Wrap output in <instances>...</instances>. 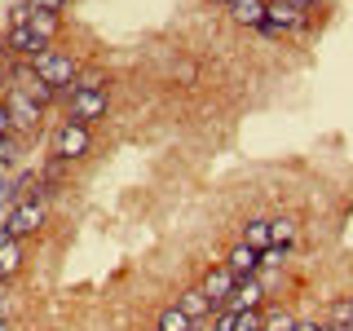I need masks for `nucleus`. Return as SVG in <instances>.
Returning a JSON list of instances; mask_svg holds the SVG:
<instances>
[{
  "label": "nucleus",
  "instance_id": "1",
  "mask_svg": "<svg viewBox=\"0 0 353 331\" xmlns=\"http://www.w3.org/2000/svg\"><path fill=\"white\" fill-rule=\"evenodd\" d=\"M31 66H36V75H40L44 84H53L62 97L71 93L75 75H80V66H75V58H71V53H58V49H44V53H40V58L31 62Z\"/></svg>",
  "mask_w": 353,
  "mask_h": 331
},
{
  "label": "nucleus",
  "instance_id": "2",
  "mask_svg": "<svg viewBox=\"0 0 353 331\" xmlns=\"http://www.w3.org/2000/svg\"><path fill=\"white\" fill-rule=\"evenodd\" d=\"M287 31H309V14L296 0H274L270 9H265V22H261V36H270V40H279L287 36Z\"/></svg>",
  "mask_w": 353,
  "mask_h": 331
},
{
  "label": "nucleus",
  "instance_id": "3",
  "mask_svg": "<svg viewBox=\"0 0 353 331\" xmlns=\"http://www.w3.org/2000/svg\"><path fill=\"white\" fill-rule=\"evenodd\" d=\"M106 106H110V97H106V88H88V93H66V119L71 124H93V119H102L106 115Z\"/></svg>",
  "mask_w": 353,
  "mask_h": 331
},
{
  "label": "nucleus",
  "instance_id": "4",
  "mask_svg": "<svg viewBox=\"0 0 353 331\" xmlns=\"http://www.w3.org/2000/svg\"><path fill=\"white\" fill-rule=\"evenodd\" d=\"M40 225H44V203L40 199H22V203H14V212H9L0 234L5 239H27V234H36Z\"/></svg>",
  "mask_w": 353,
  "mask_h": 331
},
{
  "label": "nucleus",
  "instance_id": "5",
  "mask_svg": "<svg viewBox=\"0 0 353 331\" xmlns=\"http://www.w3.org/2000/svg\"><path fill=\"white\" fill-rule=\"evenodd\" d=\"M5 106H9V119H14V132L40 128V115H44V106L36 102V97H27L22 88H9V93H5Z\"/></svg>",
  "mask_w": 353,
  "mask_h": 331
},
{
  "label": "nucleus",
  "instance_id": "6",
  "mask_svg": "<svg viewBox=\"0 0 353 331\" xmlns=\"http://www.w3.org/2000/svg\"><path fill=\"white\" fill-rule=\"evenodd\" d=\"M53 154H58L62 163H71V159H80V154H88V128L66 119V124L58 128V137H53Z\"/></svg>",
  "mask_w": 353,
  "mask_h": 331
},
{
  "label": "nucleus",
  "instance_id": "7",
  "mask_svg": "<svg viewBox=\"0 0 353 331\" xmlns=\"http://www.w3.org/2000/svg\"><path fill=\"white\" fill-rule=\"evenodd\" d=\"M44 49H49V44H44L36 31L27 27V22H22V27H9V36H5V53H14V58H31V62H36Z\"/></svg>",
  "mask_w": 353,
  "mask_h": 331
},
{
  "label": "nucleus",
  "instance_id": "8",
  "mask_svg": "<svg viewBox=\"0 0 353 331\" xmlns=\"http://www.w3.org/2000/svg\"><path fill=\"white\" fill-rule=\"evenodd\" d=\"M234 283H239V279H234V274L225 270V265H221V270H208V279L199 283V287L208 292V301H212L216 309H225V301L234 296Z\"/></svg>",
  "mask_w": 353,
  "mask_h": 331
},
{
  "label": "nucleus",
  "instance_id": "9",
  "mask_svg": "<svg viewBox=\"0 0 353 331\" xmlns=\"http://www.w3.org/2000/svg\"><path fill=\"white\" fill-rule=\"evenodd\" d=\"M176 309H181V314L190 318V323H203V318L212 314L216 305L208 301V292H203V287H190V292H181V296H176Z\"/></svg>",
  "mask_w": 353,
  "mask_h": 331
},
{
  "label": "nucleus",
  "instance_id": "10",
  "mask_svg": "<svg viewBox=\"0 0 353 331\" xmlns=\"http://www.w3.org/2000/svg\"><path fill=\"white\" fill-rule=\"evenodd\" d=\"M261 279H239L234 283V296L225 301V309H234V314H248V309H256L261 305Z\"/></svg>",
  "mask_w": 353,
  "mask_h": 331
},
{
  "label": "nucleus",
  "instance_id": "11",
  "mask_svg": "<svg viewBox=\"0 0 353 331\" xmlns=\"http://www.w3.org/2000/svg\"><path fill=\"white\" fill-rule=\"evenodd\" d=\"M225 270L234 274V279H256V270H261V252H252L248 243H239L234 252H230V261H225Z\"/></svg>",
  "mask_w": 353,
  "mask_h": 331
},
{
  "label": "nucleus",
  "instance_id": "12",
  "mask_svg": "<svg viewBox=\"0 0 353 331\" xmlns=\"http://www.w3.org/2000/svg\"><path fill=\"white\" fill-rule=\"evenodd\" d=\"M265 0H234V5H230V18L239 22V27H256L261 31V22H265Z\"/></svg>",
  "mask_w": 353,
  "mask_h": 331
},
{
  "label": "nucleus",
  "instance_id": "13",
  "mask_svg": "<svg viewBox=\"0 0 353 331\" xmlns=\"http://www.w3.org/2000/svg\"><path fill=\"white\" fill-rule=\"evenodd\" d=\"M22 265V239H5L0 234V279H14Z\"/></svg>",
  "mask_w": 353,
  "mask_h": 331
},
{
  "label": "nucleus",
  "instance_id": "14",
  "mask_svg": "<svg viewBox=\"0 0 353 331\" xmlns=\"http://www.w3.org/2000/svg\"><path fill=\"white\" fill-rule=\"evenodd\" d=\"M243 243H248L252 252L274 248V243H270V221H248V225H243Z\"/></svg>",
  "mask_w": 353,
  "mask_h": 331
},
{
  "label": "nucleus",
  "instance_id": "15",
  "mask_svg": "<svg viewBox=\"0 0 353 331\" xmlns=\"http://www.w3.org/2000/svg\"><path fill=\"white\" fill-rule=\"evenodd\" d=\"M270 243L287 252V248L296 243V221H292V217H279V221H270Z\"/></svg>",
  "mask_w": 353,
  "mask_h": 331
},
{
  "label": "nucleus",
  "instance_id": "16",
  "mask_svg": "<svg viewBox=\"0 0 353 331\" xmlns=\"http://www.w3.org/2000/svg\"><path fill=\"white\" fill-rule=\"evenodd\" d=\"M27 27L36 31V36L49 44L53 40V31H58V14H40V9H31V18H27Z\"/></svg>",
  "mask_w": 353,
  "mask_h": 331
},
{
  "label": "nucleus",
  "instance_id": "17",
  "mask_svg": "<svg viewBox=\"0 0 353 331\" xmlns=\"http://www.w3.org/2000/svg\"><path fill=\"white\" fill-rule=\"evenodd\" d=\"M159 331H194V323L172 305V309H163V314H159Z\"/></svg>",
  "mask_w": 353,
  "mask_h": 331
},
{
  "label": "nucleus",
  "instance_id": "18",
  "mask_svg": "<svg viewBox=\"0 0 353 331\" xmlns=\"http://www.w3.org/2000/svg\"><path fill=\"white\" fill-rule=\"evenodd\" d=\"M18 150H22V137L18 132H5V137H0V168L18 159Z\"/></svg>",
  "mask_w": 353,
  "mask_h": 331
},
{
  "label": "nucleus",
  "instance_id": "19",
  "mask_svg": "<svg viewBox=\"0 0 353 331\" xmlns=\"http://www.w3.org/2000/svg\"><path fill=\"white\" fill-rule=\"evenodd\" d=\"M331 323H336V327H353V301H336V305H331Z\"/></svg>",
  "mask_w": 353,
  "mask_h": 331
},
{
  "label": "nucleus",
  "instance_id": "20",
  "mask_svg": "<svg viewBox=\"0 0 353 331\" xmlns=\"http://www.w3.org/2000/svg\"><path fill=\"white\" fill-rule=\"evenodd\" d=\"M261 327H265L261 309H248V314H239V323H234V331H261Z\"/></svg>",
  "mask_w": 353,
  "mask_h": 331
},
{
  "label": "nucleus",
  "instance_id": "21",
  "mask_svg": "<svg viewBox=\"0 0 353 331\" xmlns=\"http://www.w3.org/2000/svg\"><path fill=\"white\" fill-rule=\"evenodd\" d=\"M261 331H296V318L292 314H274V318H265Z\"/></svg>",
  "mask_w": 353,
  "mask_h": 331
},
{
  "label": "nucleus",
  "instance_id": "22",
  "mask_svg": "<svg viewBox=\"0 0 353 331\" xmlns=\"http://www.w3.org/2000/svg\"><path fill=\"white\" fill-rule=\"evenodd\" d=\"M234 323H239V314H234V309H221V314H216V323H212V331H234Z\"/></svg>",
  "mask_w": 353,
  "mask_h": 331
},
{
  "label": "nucleus",
  "instance_id": "23",
  "mask_svg": "<svg viewBox=\"0 0 353 331\" xmlns=\"http://www.w3.org/2000/svg\"><path fill=\"white\" fill-rule=\"evenodd\" d=\"M66 0H27V9H40V14H62Z\"/></svg>",
  "mask_w": 353,
  "mask_h": 331
},
{
  "label": "nucleus",
  "instance_id": "24",
  "mask_svg": "<svg viewBox=\"0 0 353 331\" xmlns=\"http://www.w3.org/2000/svg\"><path fill=\"white\" fill-rule=\"evenodd\" d=\"M5 132H14V119H9V106H5V97H0V137Z\"/></svg>",
  "mask_w": 353,
  "mask_h": 331
},
{
  "label": "nucleus",
  "instance_id": "25",
  "mask_svg": "<svg viewBox=\"0 0 353 331\" xmlns=\"http://www.w3.org/2000/svg\"><path fill=\"white\" fill-rule=\"evenodd\" d=\"M261 265H283V248H265L261 252Z\"/></svg>",
  "mask_w": 353,
  "mask_h": 331
},
{
  "label": "nucleus",
  "instance_id": "26",
  "mask_svg": "<svg viewBox=\"0 0 353 331\" xmlns=\"http://www.w3.org/2000/svg\"><path fill=\"white\" fill-rule=\"evenodd\" d=\"M296 331H318V323H296Z\"/></svg>",
  "mask_w": 353,
  "mask_h": 331
},
{
  "label": "nucleus",
  "instance_id": "27",
  "mask_svg": "<svg viewBox=\"0 0 353 331\" xmlns=\"http://www.w3.org/2000/svg\"><path fill=\"white\" fill-rule=\"evenodd\" d=\"M296 5H301V9H309V5H318V0H296Z\"/></svg>",
  "mask_w": 353,
  "mask_h": 331
},
{
  "label": "nucleus",
  "instance_id": "28",
  "mask_svg": "<svg viewBox=\"0 0 353 331\" xmlns=\"http://www.w3.org/2000/svg\"><path fill=\"white\" fill-rule=\"evenodd\" d=\"M318 331H340V327H336V323H327V327H318Z\"/></svg>",
  "mask_w": 353,
  "mask_h": 331
},
{
  "label": "nucleus",
  "instance_id": "29",
  "mask_svg": "<svg viewBox=\"0 0 353 331\" xmlns=\"http://www.w3.org/2000/svg\"><path fill=\"white\" fill-rule=\"evenodd\" d=\"M0 331H9V323H5V314H0Z\"/></svg>",
  "mask_w": 353,
  "mask_h": 331
},
{
  "label": "nucleus",
  "instance_id": "30",
  "mask_svg": "<svg viewBox=\"0 0 353 331\" xmlns=\"http://www.w3.org/2000/svg\"><path fill=\"white\" fill-rule=\"evenodd\" d=\"M216 5H225V9H230V5H234V0H216Z\"/></svg>",
  "mask_w": 353,
  "mask_h": 331
},
{
  "label": "nucleus",
  "instance_id": "31",
  "mask_svg": "<svg viewBox=\"0 0 353 331\" xmlns=\"http://www.w3.org/2000/svg\"><path fill=\"white\" fill-rule=\"evenodd\" d=\"M340 331H353V327H340Z\"/></svg>",
  "mask_w": 353,
  "mask_h": 331
},
{
  "label": "nucleus",
  "instance_id": "32",
  "mask_svg": "<svg viewBox=\"0 0 353 331\" xmlns=\"http://www.w3.org/2000/svg\"><path fill=\"white\" fill-rule=\"evenodd\" d=\"M0 172H5V168H0Z\"/></svg>",
  "mask_w": 353,
  "mask_h": 331
}]
</instances>
